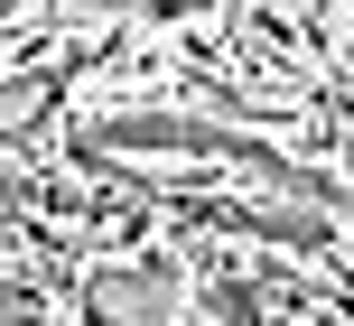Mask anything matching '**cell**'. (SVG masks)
<instances>
[{"label":"cell","mask_w":354,"mask_h":326,"mask_svg":"<svg viewBox=\"0 0 354 326\" xmlns=\"http://www.w3.org/2000/svg\"><path fill=\"white\" fill-rule=\"evenodd\" d=\"M75 168H112L122 149H196V159H233L252 168V178L289 186V196H326L308 168H289L270 140H252V131H224V122H187V112H103V122H75Z\"/></svg>","instance_id":"cell-1"},{"label":"cell","mask_w":354,"mask_h":326,"mask_svg":"<svg viewBox=\"0 0 354 326\" xmlns=\"http://www.w3.org/2000/svg\"><path fill=\"white\" fill-rule=\"evenodd\" d=\"M84 317L93 326H177V271L159 261H112L84 280Z\"/></svg>","instance_id":"cell-2"},{"label":"cell","mask_w":354,"mask_h":326,"mask_svg":"<svg viewBox=\"0 0 354 326\" xmlns=\"http://www.w3.org/2000/svg\"><path fill=\"white\" fill-rule=\"evenodd\" d=\"M205 224H224V233H261V242H289V252H336V224L326 215H299V205H196Z\"/></svg>","instance_id":"cell-3"},{"label":"cell","mask_w":354,"mask_h":326,"mask_svg":"<svg viewBox=\"0 0 354 326\" xmlns=\"http://www.w3.org/2000/svg\"><path fill=\"white\" fill-rule=\"evenodd\" d=\"M37 112H56V75H10L0 84V140H19Z\"/></svg>","instance_id":"cell-4"},{"label":"cell","mask_w":354,"mask_h":326,"mask_svg":"<svg viewBox=\"0 0 354 326\" xmlns=\"http://www.w3.org/2000/svg\"><path fill=\"white\" fill-rule=\"evenodd\" d=\"M205 317H214V326H261V289H243V280H214V289H205Z\"/></svg>","instance_id":"cell-5"}]
</instances>
